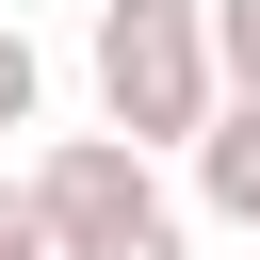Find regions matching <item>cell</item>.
<instances>
[{"label":"cell","instance_id":"1","mask_svg":"<svg viewBox=\"0 0 260 260\" xmlns=\"http://www.w3.org/2000/svg\"><path fill=\"white\" fill-rule=\"evenodd\" d=\"M16 195H32V228H49L65 260H195V244H179V195L146 179L130 130H65Z\"/></svg>","mask_w":260,"mask_h":260},{"label":"cell","instance_id":"2","mask_svg":"<svg viewBox=\"0 0 260 260\" xmlns=\"http://www.w3.org/2000/svg\"><path fill=\"white\" fill-rule=\"evenodd\" d=\"M195 114H211V32H195V0H98V130L179 146Z\"/></svg>","mask_w":260,"mask_h":260},{"label":"cell","instance_id":"3","mask_svg":"<svg viewBox=\"0 0 260 260\" xmlns=\"http://www.w3.org/2000/svg\"><path fill=\"white\" fill-rule=\"evenodd\" d=\"M179 146H195V195H211L228 228H260V81H211V114H195Z\"/></svg>","mask_w":260,"mask_h":260},{"label":"cell","instance_id":"4","mask_svg":"<svg viewBox=\"0 0 260 260\" xmlns=\"http://www.w3.org/2000/svg\"><path fill=\"white\" fill-rule=\"evenodd\" d=\"M195 32H211V81H260V0H195Z\"/></svg>","mask_w":260,"mask_h":260},{"label":"cell","instance_id":"5","mask_svg":"<svg viewBox=\"0 0 260 260\" xmlns=\"http://www.w3.org/2000/svg\"><path fill=\"white\" fill-rule=\"evenodd\" d=\"M32 98H49V65H32V32L0 16V130H32Z\"/></svg>","mask_w":260,"mask_h":260},{"label":"cell","instance_id":"6","mask_svg":"<svg viewBox=\"0 0 260 260\" xmlns=\"http://www.w3.org/2000/svg\"><path fill=\"white\" fill-rule=\"evenodd\" d=\"M0 260H65V244L32 228V195H16V179H0Z\"/></svg>","mask_w":260,"mask_h":260}]
</instances>
